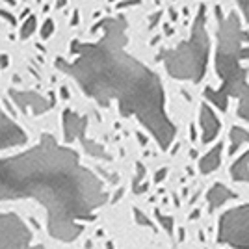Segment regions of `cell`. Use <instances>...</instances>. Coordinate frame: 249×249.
<instances>
[{"instance_id": "17", "label": "cell", "mask_w": 249, "mask_h": 249, "mask_svg": "<svg viewBox=\"0 0 249 249\" xmlns=\"http://www.w3.org/2000/svg\"><path fill=\"white\" fill-rule=\"evenodd\" d=\"M156 216H158V219H160V223L164 225V229L171 234V232H173V219L166 218V216H162V214H156Z\"/></svg>"}, {"instance_id": "9", "label": "cell", "mask_w": 249, "mask_h": 249, "mask_svg": "<svg viewBox=\"0 0 249 249\" xmlns=\"http://www.w3.org/2000/svg\"><path fill=\"white\" fill-rule=\"evenodd\" d=\"M11 97L13 101L19 104L22 112H28L32 110L34 114H43L47 110H51L54 106V101L52 99H45L39 93H24V91H15L11 89Z\"/></svg>"}, {"instance_id": "3", "label": "cell", "mask_w": 249, "mask_h": 249, "mask_svg": "<svg viewBox=\"0 0 249 249\" xmlns=\"http://www.w3.org/2000/svg\"><path fill=\"white\" fill-rule=\"evenodd\" d=\"M219 19L218 26V51H216V71L219 74V89L207 88L205 95L208 101L218 106L219 110H227L229 97L238 99L244 88L248 86V69L240 62L249 60V34L242 30L238 13L231 11L227 17L216 10Z\"/></svg>"}, {"instance_id": "22", "label": "cell", "mask_w": 249, "mask_h": 249, "mask_svg": "<svg viewBox=\"0 0 249 249\" xmlns=\"http://www.w3.org/2000/svg\"><path fill=\"white\" fill-rule=\"evenodd\" d=\"M164 175H166V169H160V173H158V175H156V182H158V180H162V178H164Z\"/></svg>"}, {"instance_id": "1", "label": "cell", "mask_w": 249, "mask_h": 249, "mask_svg": "<svg viewBox=\"0 0 249 249\" xmlns=\"http://www.w3.org/2000/svg\"><path fill=\"white\" fill-rule=\"evenodd\" d=\"M101 32L95 43L74 39V62L56 60L58 69L73 76L78 88L101 106L119 103L121 115H134L155 136L160 149H169L175 140V124L166 114V97L160 78L149 67L126 54V21L106 17L93 26Z\"/></svg>"}, {"instance_id": "15", "label": "cell", "mask_w": 249, "mask_h": 249, "mask_svg": "<svg viewBox=\"0 0 249 249\" xmlns=\"http://www.w3.org/2000/svg\"><path fill=\"white\" fill-rule=\"evenodd\" d=\"M238 99H240L238 117H242V119L249 121V86H246V88H244V91H242V95H240Z\"/></svg>"}, {"instance_id": "20", "label": "cell", "mask_w": 249, "mask_h": 249, "mask_svg": "<svg viewBox=\"0 0 249 249\" xmlns=\"http://www.w3.org/2000/svg\"><path fill=\"white\" fill-rule=\"evenodd\" d=\"M136 219H138V221H140L142 225H151V221H149V219H147L145 216H143V214L140 212V210H136Z\"/></svg>"}, {"instance_id": "7", "label": "cell", "mask_w": 249, "mask_h": 249, "mask_svg": "<svg viewBox=\"0 0 249 249\" xmlns=\"http://www.w3.org/2000/svg\"><path fill=\"white\" fill-rule=\"evenodd\" d=\"M86 128H88V117L86 115H78L71 110H65V114H63V136H65V140L73 142L76 138H80L84 149L89 155L95 156V158H101V160H108L110 156L106 155L103 147L86 138Z\"/></svg>"}, {"instance_id": "21", "label": "cell", "mask_w": 249, "mask_h": 249, "mask_svg": "<svg viewBox=\"0 0 249 249\" xmlns=\"http://www.w3.org/2000/svg\"><path fill=\"white\" fill-rule=\"evenodd\" d=\"M0 15H2V17H6V19H8V21L11 22V24H15V22H17V21H15V17H13L11 13H6V11H2V10H0Z\"/></svg>"}, {"instance_id": "11", "label": "cell", "mask_w": 249, "mask_h": 249, "mask_svg": "<svg viewBox=\"0 0 249 249\" xmlns=\"http://www.w3.org/2000/svg\"><path fill=\"white\" fill-rule=\"evenodd\" d=\"M232 197H234V192H231L227 186L214 184V188L208 192V208H210V212L219 208L227 199H232Z\"/></svg>"}, {"instance_id": "10", "label": "cell", "mask_w": 249, "mask_h": 249, "mask_svg": "<svg viewBox=\"0 0 249 249\" xmlns=\"http://www.w3.org/2000/svg\"><path fill=\"white\" fill-rule=\"evenodd\" d=\"M201 128H203V142L208 143L212 142L219 132V121L218 117L214 115L212 108L208 104L201 106Z\"/></svg>"}, {"instance_id": "14", "label": "cell", "mask_w": 249, "mask_h": 249, "mask_svg": "<svg viewBox=\"0 0 249 249\" xmlns=\"http://www.w3.org/2000/svg\"><path fill=\"white\" fill-rule=\"evenodd\" d=\"M244 143H249V132L244 130V128H240V126H234L231 130V149H229V155H234L238 151V147L244 145Z\"/></svg>"}, {"instance_id": "23", "label": "cell", "mask_w": 249, "mask_h": 249, "mask_svg": "<svg viewBox=\"0 0 249 249\" xmlns=\"http://www.w3.org/2000/svg\"><path fill=\"white\" fill-rule=\"evenodd\" d=\"M0 62H2V67H8V56H0Z\"/></svg>"}, {"instance_id": "12", "label": "cell", "mask_w": 249, "mask_h": 249, "mask_svg": "<svg viewBox=\"0 0 249 249\" xmlns=\"http://www.w3.org/2000/svg\"><path fill=\"white\" fill-rule=\"evenodd\" d=\"M231 177L234 180H240V182H249V151H246L231 166Z\"/></svg>"}, {"instance_id": "16", "label": "cell", "mask_w": 249, "mask_h": 249, "mask_svg": "<svg viewBox=\"0 0 249 249\" xmlns=\"http://www.w3.org/2000/svg\"><path fill=\"white\" fill-rule=\"evenodd\" d=\"M34 30H36V17L30 15V17H28V21L21 26V37H28Z\"/></svg>"}, {"instance_id": "5", "label": "cell", "mask_w": 249, "mask_h": 249, "mask_svg": "<svg viewBox=\"0 0 249 249\" xmlns=\"http://www.w3.org/2000/svg\"><path fill=\"white\" fill-rule=\"evenodd\" d=\"M218 240L234 249H249V205L231 208L221 216Z\"/></svg>"}, {"instance_id": "2", "label": "cell", "mask_w": 249, "mask_h": 249, "mask_svg": "<svg viewBox=\"0 0 249 249\" xmlns=\"http://www.w3.org/2000/svg\"><path fill=\"white\" fill-rule=\"evenodd\" d=\"M36 199L47 212V231L54 240L74 242L82 234V221H91L106 203L99 177L80 164L78 153L58 145L52 134L30 151L0 158V203Z\"/></svg>"}, {"instance_id": "24", "label": "cell", "mask_w": 249, "mask_h": 249, "mask_svg": "<svg viewBox=\"0 0 249 249\" xmlns=\"http://www.w3.org/2000/svg\"><path fill=\"white\" fill-rule=\"evenodd\" d=\"M6 2H8V4H11V6H13V4H15V2H13V0H6Z\"/></svg>"}, {"instance_id": "19", "label": "cell", "mask_w": 249, "mask_h": 249, "mask_svg": "<svg viewBox=\"0 0 249 249\" xmlns=\"http://www.w3.org/2000/svg\"><path fill=\"white\" fill-rule=\"evenodd\" d=\"M240 6V10L244 11V17L249 21V0H236Z\"/></svg>"}, {"instance_id": "4", "label": "cell", "mask_w": 249, "mask_h": 249, "mask_svg": "<svg viewBox=\"0 0 249 249\" xmlns=\"http://www.w3.org/2000/svg\"><path fill=\"white\" fill-rule=\"evenodd\" d=\"M210 39L207 34V8L201 6L192 26L190 39L180 43L173 51L158 54V60L164 63L166 71L178 80L199 82L207 71Z\"/></svg>"}, {"instance_id": "6", "label": "cell", "mask_w": 249, "mask_h": 249, "mask_svg": "<svg viewBox=\"0 0 249 249\" xmlns=\"http://www.w3.org/2000/svg\"><path fill=\"white\" fill-rule=\"evenodd\" d=\"M0 249H45L34 238L32 229L15 214H0Z\"/></svg>"}, {"instance_id": "13", "label": "cell", "mask_w": 249, "mask_h": 249, "mask_svg": "<svg viewBox=\"0 0 249 249\" xmlns=\"http://www.w3.org/2000/svg\"><path fill=\"white\" fill-rule=\"evenodd\" d=\"M221 149H223V145L218 143V145L214 147L207 156H203V158H201V162H199V169H201L203 173H212L214 169H218L219 162H221Z\"/></svg>"}, {"instance_id": "8", "label": "cell", "mask_w": 249, "mask_h": 249, "mask_svg": "<svg viewBox=\"0 0 249 249\" xmlns=\"http://www.w3.org/2000/svg\"><path fill=\"white\" fill-rule=\"evenodd\" d=\"M26 142H28L26 132L0 108V151L10 149V147L24 145Z\"/></svg>"}, {"instance_id": "18", "label": "cell", "mask_w": 249, "mask_h": 249, "mask_svg": "<svg viewBox=\"0 0 249 249\" xmlns=\"http://www.w3.org/2000/svg\"><path fill=\"white\" fill-rule=\"evenodd\" d=\"M52 30H54V22L49 19V21L45 22V26H43V30H41L43 39H49V37H51V34H52Z\"/></svg>"}]
</instances>
